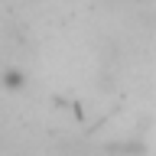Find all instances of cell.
Returning a JSON list of instances; mask_svg holds the SVG:
<instances>
[{
    "label": "cell",
    "instance_id": "1",
    "mask_svg": "<svg viewBox=\"0 0 156 156\" xmlns=\"http://www.w3.org/2000/svg\"><path fill=\"white\" fill-rule=\"evenodd\" d=\"M0 85L7 88V91H23L26 88V75L20 68H3L0 72Z\"/></svg>",
    "mask_w": 156,
    "mask_h": 156
}]
</instances>
